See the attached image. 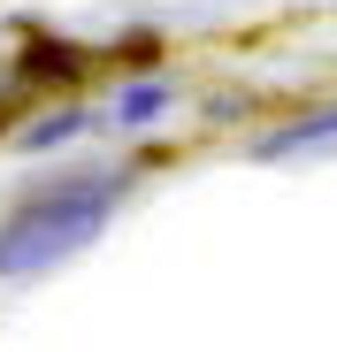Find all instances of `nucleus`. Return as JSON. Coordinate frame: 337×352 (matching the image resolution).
<instances>
[{"label": "nucleus", "mask_w": 337, "mask_h": 352, "mask_svg": "<svg viewBox=\"0 0 337 352\" xmlns=\"http://www.w3.org/2000/svg\"><path fill=\"white\" fill-rule=\"evenodd\" d=\"M107 214H116V192L107 184H77V192H54V199L23 207L0 230V276H31V268H54V261L85 253L107 230Z\"/></svg>", "instance_id": "f257e3e1"}, {"label": "nucleus", "mask_w": 337, "mask_h": 352, "mask_svg": "<svg viewBox=\"0 0 337 352\" xmlns=\"http://www.w3.org/2000/svg\"><path fill=\"white\" fill-rule=\"evenodd\" d=\"M153 107H161V85H138V92H123V115H131V123H146Z\"/></svg>", "instance_id": "20e7f679"}, {"label": "nucleus", "mask_w": 337, "mask_h": 352, "mask_svg": "<svg viewBox=\"0 0 337 352\" xmlns=\"http://www.w3.org/2000/svg\"><path fill=\"white\" fill-rule=\"evenodd\" d=\"M23 69H31V77H77V54H69V46H31Z\"/></svg>", "instance_id": "7ed1b4c3"}, {"label": "nucleus", "mask_w": 337, "mask_h": 352, "mask_svg": "<svg viewBox=\"0 0 337 352\" xmlns=\"http://www.w3.org/2000/svg\"><path fill=\"white\" fill-rule=\"evenodd\" d=\"M253 153H261V161H329V153H337V107L307 115V123H284L276 138H261Z\"/></svg>", "instance_id": "f03ea898"}]
</instances>
